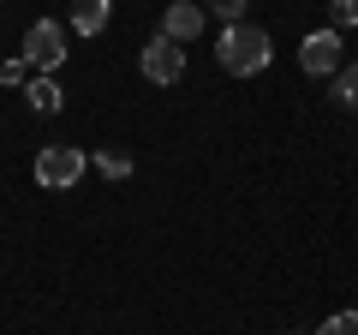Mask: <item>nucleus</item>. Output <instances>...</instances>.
I'll return each instance as SVG.
<instances>
[{
  "label": "nucleus",
  "instance_id": "nucleus-14",
  "mask_svg": "<svg viewBox=\"0 0 358 335\" xmlns=\"http://www.w3.org/2000/svg\"><path fill=\"white\" fill-rule=\"evenodd\" d=\"M209 13H221L227 25H245V0H203Z\"/></svg>",
  "mask_w": 358,
  "mask_h": 335
},
{
  "label": "nucleus",
  "instance_id": "nucleus-2",
  "mask_svg": "<svg viewBox=\"0 0 358 335\" xmlns=\"http://www.w3.org/2000/svg\"><path fill=\"white\" fill-rule=\"evenodd\" d=\"M90 168L84 150H72V144H48V150L36 156V186H48V192H66V186H78V174Z\"/></svg>",
  "mask_w": 358,
  "mask_h": 335
},
{
  "label": "nucleus",
  "instance_id": "nucleus-13",
  "mask_svg": "<svg viewBox=\"0 0 358 335\" xmlns=\"http://www.w3.org/2000/svg\"><path fill=\"white\" fill-rule=\"evenodd\" d=\"M0 84H6V90H18V84H30V60H24V54L0 66Z\"/></svg>",
  "mask_w": 358,
  "mask_h": 335
},
{
  "label": "nucleus",
  "instance_id": "nucleus-1",
  "mask_svg": "<svg viewBox=\"0 0 358 335\" xmlns=\"http://www.w3.org/2000/svg\"><path fill=\"white\" fill-rule=\"evenodd\" d=\"M215 60H221V72L251 78V72H263V66L275 60V42H268L263 25H227L215 36Z\"/></svg>",
  "mask_w": 358,
  "mask_h": 335
},
{
  "label": "nucleus",
  "instance_id": "nucleus-8",
  "mask_svg": "<svg viewBox=\"0 0 358 335\" xmlns=\"http://www.w3.org/2000/svg\"><path fill=\"white\" fill-rule=\"evenodd\" d=\"M24 96H30V108H36V114H60V84H54L48 72H42V78H30V84H24Z\"/></svg>",
  "mask_w": 358,
  "mask_h": 335
},
{
  "label": "nucleus",
  "instance_id": "nucleus-12",
  "mask_svg": "<svg viewBox=\"0 0 358 335\" xmlns=\"http://www.w3.org/2000/svg\"><path fill=\"white\" fill-rule=\"evenodd\" d=\"M317 335H358V311H334V317H322Z\"/></svg>",
  "mask_w": 358,
  "mask_h": 335
},
{
  "label": "nucleus",
  "instance_id": "nucleus-11",
  "mask_svg": "<svg viewBox=\"0 0 358 335\" xmlns=\"http://www.w3.org/2000/svg\"><path fill=\"white\" fill-rule=\"evenodd\" d=\"M358 25V0H329V30H346Z\"/></svg>",
  "mask_w": 358,
  "mask_h": 335
},
{
  "label": "nucleus",
  "instance_id": "nucleus-5",
  "mask_svg": "<svg viewBox=\"0 0 358 335\" xmlns=\"http://www.w3.org/2000/svg\"><path fill=\"white\" fill-rule=\"evenodd\" d=\"M24 60L36 66V72H54V66L66 60V36H60V25H54V18H36V25H30V36H24Z\"/></svg>",
  "mask_w": 358,
  "mask_h": 335
},
{
  "label": "nucleus",
  "instance_id": "nucleus-3",
  "mask_svg": "<svg viewBox=\"0 0 358 335\" xmlns=\"http://www.w3.org/2000/svg\"><path fill=\"white\" fill-rule=\"evenodd\" d=\"M299 66H305L310 78H334L346 66V42L341 30H310L305 42H299Z\"/></svg>",
  "mask_w": 358,
  "mask_h": 335
},
{
  "label": "nucleus",
  "instance_id": "nucleus-9",
  "mask_svg": "<svg viewBox=\"0 0 358 335\" xmlns=\"http://www.w3.org/2000/svg\"><path fill=\"white\" fill-rule=\"evenodd\" d=\"M96 174H102V180H131V156L126 150H102L96 156Z\"/></svg>",
  "mask_w": 358,
  "mask_h": 335
},
{
  "label": "nucleus",
  "instance_id": "nucleus-7",
  "mask_svg": "<svg viewBox=\"0 0 358 335\" xmlns=\"http://www.w3.org/2000/svg\"><path fill=\"white\" fill-rule=\"evenodd\" d=\"M108 18H114V0H78L72 6V30L78 36H102Z\"/></svg>",
  "mask_w": 358,
  "mask_h": 335
},
{
  "label": "nucleus",
  "instance_id": "nucleus-6",
  "mask_svg": "<svg viewBox=\"0 0 358 335\" xmlns=\"http://www.w3.org/2000/svg\"><path fill=\"white\" fill-rule=\"evenodd\" d=\"M162 36H173L179 48L197 42V36H203V6H197V0H173V6L162 13Z\"/></svg>",
  "mask_w": 358,
  "mask_h": 335
},
{
  "label": "nucleus",
  "instance_id": "nucleus-10",
  "mask_svg": "<svg viewBox=\"0 0 358 335\" xmlns=\"http://www.w3.org/2000/svg\"><path fill=\"white\" fill-rule=\"evenodd\" d=\"M334 102H341V108H358V60L334 72Z\"/></svg>",
  "mask_w": 358,
  "mask_h": 335
},
{
  "label": "nucleus",
  "instance_id": "nucleus-4",
  "mask_svg": "<svg viewBox=\"0 0 358 335\" xmlns=\"http://www.w3.org/2000/svg\"><path fill=\"white\" fill-rule=\"evenodd\" d=\"M138 66H143L150 84H179V78H185V48H179L173 36H150L143 54H138Z\"/></svg>",
  "mask_w": 358,
  "mask_h": 335
}]
</instances>
